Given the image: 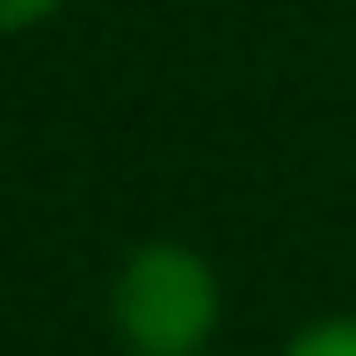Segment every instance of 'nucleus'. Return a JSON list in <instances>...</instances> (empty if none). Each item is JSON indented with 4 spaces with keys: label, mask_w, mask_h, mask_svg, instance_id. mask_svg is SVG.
<instances>
[{
    "label": "nucleus",
    "mask_w": 356,
    "mask_h": 356,
    "mask_svg": "<svg viewBox=\"0 0 356 356\" xmlns=\"http://www.w3.org/2000/svg\"><path fill=\"white\" fill-rule=\"evenodd\" d=\"M109 313H117V334L131 356H197L218 327V277L204 254L153 240L124 262Z\"/></svg>",
    "instance_id": "nucleus-1"
},
{
    "label": "nucleus",
    "mask_w": 356,
    "mask_h": 356,
    "mask_svg": "<svg viewBox=\"0 0 356 356\" xmlns=\"http://www.w3.org/2000/svg\"><path fill=\"white\" fill-rule=\"evenodd\" d=\"M284 356H356V320H313L291 334Z\"/></svg>",
    "instance_id": "nucleus-2"
},
{
    "label": "nucleus",
    "mask_w": 356,
    "mask_h": 356,
    "mask_svg": "<svg viewBox=\"0 0 356 356\" xmlns=\"http://www.w3.org/2000/svg\"><path fill=\"white\" fill-rule=\"evenodd\" d=\"M58 0H0V29H29V22H44Z\"/></svg>",
    "instance_id": "nucleus-3"
}]
</instances>
